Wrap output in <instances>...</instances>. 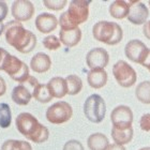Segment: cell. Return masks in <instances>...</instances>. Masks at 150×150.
Instances as JSON below:
<instances>
[{
	"instance_id": "1",
	"label": "cell",
	"mask_w": 150,
	"mask_h": 150,
	"mask_svg": "<svg viewBox=\"0 0 150 150\" xmlns=\"http://www.w3.org/2000/svg\"><path fill=\"white\" fill-rule=\"evenodd\" d=\"M6 41L22 54H28L35 50L37 37L17 21L9 22L4 27Z\"/></svg>"
},
{
	"instance_id": "2",
	"label": "cell",
	"mask_w": 150,
	"mask_h": 150,
	"mask_svg": "<svg viewBox=\"0 0 150 150\" xmlns=\"http://www.w3.org/2000/svg\"><path fill=\"white\" fill-rule=\"evenodd\" d=\"M15 125L21 134L35 144H42L50 137L48 129L29 112L19 114L15 119Z\"/></svg>"
},
{
	"instance_id": "3",
	"label": "cell",
	"mask_w": 150,
	"mask_h": 150,
	"mask_svg": "<svg viewBox=\"0 0 150 150\" xmlns=\"http://www.w3.org/2000/svg\"><path fill=\"white\" fill-rule=\"evenodd\" d=\"M91 1L73 0L70 2L69 10L60 15L59 24L61 29L76 28L89 17V6Z\"/></svg>"
},
{
	"instance_id": "4",
	"label": "cell",
	"mask_w": 150,
	"mask_h": 150,
	"mask_svg": "<svg viewBox=\"0 0 150 150\" xmlns=\"http://www.w3.org/2000/svg\"><path fill=\"white\" fill-rule=\"evenodd\" d=\"M92 35L99 42L107 45H116L120 43V41L122 40L123 31L121 27L116 23L101 21L94 24L92 28Z\"/></svg>"
},
{
	"instance_id": "5",
	"label": "cell",
	"mask_w": 150,
	"mask_h": 150,
	"mask_svg": "<svg viewBox=\"0 0 150 150\" xmlns=\"http://www.w3.org/2000/svg\"><path fill=\"white\" fill-rule=\"evenodd\" d=\"M84 114L90 122L100 123L103 121L106 114L105 101L99 94H91L85 101Z\"/></svg>"
},
{
	"instance_id": "6",
	"label": "cell",
	"mask_w": 150,
	"mask_h": 150,
	"mask_svg": "<svg viewBox=\"0 0 150 150\" xmlns=\"http://www.w3.org/2000/svg\"><path fill=\"white\" fill-rule=\"evenodd\" d=\"M2 71H4L13 81H18L21 84H24L30 77L28 66L25 62H23L22 60H19L17 57L12 55L8 56Z\"/></svg>"
},
{
	"instance_id": "7",
	"label": "cell",
	"mask_w": 150,
	"mask_h": 150,
	"mask_svg": "<svg viewBox=\"0 0 150 150\" xmlns=\"http://www.w3.org/2000/svg\"><path fill=\"white\" fill-rule=\"evenodd\" d=\"M73 108L68 102H57L50 105L46 110L47 121L53 125H62L72 118Z\"/></svg>"
},
{
	"instance_id": "8",
	"label": "cell",
	"mask_w": 150,
	"mask_h": 150,
	"mask_svg": "<svg viewBox=\"0 0 150 150\" xmlns=\"http://www.w3.org/2000/svg\"><path fill=\"white\" fill-rule=\"evenodd\" d=\"M112 74L121 87L130 88L136 81V72L128 62L119 60L112 67Z\"/></svg>"
},
{
	"instance_id": "9",
	"label": "cell",
	"mask_w": 150,
	"mask_h": 150,
	"mask_svg": "<svg viewBox=\"0 0 150 150\" xmlns=\"http://www.w3.org/2000/svg\"><path fill=\"white\" fill-rule=\"evenodd\" d=\"M110 120L112 123V128L125 130V129L133 128V112L129 106L119 105L114 108L110 114Z\"/></svg>"
},
{
	"instance_id": "10",
	"label": "cell",
	"mask_w": 150,
	"mask_h": 150,
	"mask_svg": "<svg viewBox=\"0 0 150 150\" xmlns=\"http://www.w3.org/2000/svg\"><path fill=\"white\" fill-rule=\"evenodd\" d=\"M148 50L149 48L146 46V44L139 40H131L125 47V54L128 59L139 64H142Z\"/></svg>"
},
{
	"instance_id": "11",
	"label": "cell",
	"mask_w": 150,
	"mask_h": 150,
	"mask_svg": "<svg viewBox=\"0 0 150 150\" xmlns=\"http://www.w3.org/2000/svg\"><path fill=\"white\" fill-rule=\"evenodd\" d=\"M110 61V55L106 50L102 47H97L88 52L86 56V62L87 66L91 70L104 69L108 64Z\"/></svg>"
},
{
	"instance_id": "12",
	"label": "cell",
	"mask_w": 150,
	"mask_h": 150,
	"mask_svg": "<svg viewBox=\"0 0 150 150\" xmlns=\"http://www.w3.org/2000/svg\"><path fill=\"white\" fill-rule=\"evenodd\" d=\"M130 6L128 19L129 22L134 25H142L146 24L149 17V11L147 6L141 1H128Z\"/></svg>"
},
{
	"instance_id": "13",
	"label": "cell",
	"mask_w": 150,
	"mask_h": 150,
	"mask_svg": "<svg viewBox=\"0 0 150 150\" xmlns=\"http://www.w3.org/2000/svg\"><path fill=\"white\" fill-rule=\"evenodd\" d=\"M35 6L27 0H16L12 4V15L17 22H27L33 16Z\"/></svg>"
},
{
	"instance_id": "14",
	"label": "cell",
	"mask_w": 150,
	"mask_h": 150,
	"mask_svg": "<svg viewBox=\"0 0 150 150\" xmlns=\"http://www.w3.org/2000/svg\"><path fill=\"white\" fill-rule=\"evenodd\" d=\"M58 26V19L50 13H42L35 18V27L42 33H50Z\"/></svg>"
},
{
	"instance_id": "15",
	"label": "cell",
	"mask_w": 150,
	"mask_h": 150,
	"mask_svg": "<svg viewBox=\"0 0 150 150\" xmlns=\"http://www.w3.org/2000/svg\"><path fill=\"white\" fill-rule=\"evenodd\" d=\"M60 42L69 47L76 46L81 40V30L78 27L71 29H60Z\"/></svg>"
},
{
	"instance_id": "16",
	"label": "cell",
	"mask_w": 150,
	"mask_h": 150,
	"mask_svg": "<svg viewBox=\"0 0 150 150\" xmlns=\"http://www.w3.org/2000/svg\"><path fill=\"white\" fill-rule=\"evenodd\" d=\"M52 60L50 56L44 53H38L31 58L30 68L37 73H45L50 69Z\"/></svg>"
},
{
	"instance_id": "17",
	"label": "cell",
	"mask_w": 150,
	"mask_h": 150,
	"mask_svg": "<svg viewBox=\"0 0 150 150\" xmlns=\"http://www.w3.org/2000/svg\"><path fill=\"white\" fill-rule=\"evenodd\" d=\"M107 77V73L104 69L90 70L87 75V81L91 88L101 89L106 85Z\"/></svg>"
},
{
	"instance_id": "18",
	"label": "cell",
	"mask_w": 150,
	"mask_h": 150,
	"mask_svg": "<svg viewBox=\"0 0 150 150\" xmlns=\"http://www.w3.org/2000/svg\"><path fill=\"white\" fill-rule=\"evenodd\" d=\"M11 97H12V100L14 103H16L17 105L25 106L31 100L32 93L30 92L29 88H27L24 85H18V86L13 88Z\"/></svg>"
},
{
	"instance_id": "19",
	"label": "cell",
	"mask_w": 150,
	"mask_h": 150,
	"mask_svg": "<svg viewBox=\"0 0 150 150\" xmlns=\"http://www.w3.org/2000/svg\"><path fill=\"white\" fill-rule=\"evenodd\" d=\"M47 86L50 88V93L53 98H63L68 94V87H67L66 78L62 77H53L48 83Z\"/></svg>"
},
{
	"instance_id": "20",
	"label": "cell",
	"mask_w": 150,
	"mask_h": 150,
	"mask_svg": "<svg viewBox=\"0 0 150 150\" xmlns=\"http://www.w3.org/2000/svg\"><path fill=\"white\" fill-rule=\"evenodd\" d=\"M87 145L90 150H107L110 141L103 133H93L88 137Z\"/></svg>"
},
{
	"instance_id": "21",
	"label": "cell",
	"mask_w": 150,
	"mask_h": 150,
	"mask_svg": "<svg viewBox=\"0 0 150 150\" xmlns=\"http://www.w3.org/2000/svg\"><path fill=\"white\" fill-rule=\"evenodd\" d=\"M129 11H130V6L128 1L117 0L110 6V14L116 19H123L125 17H128Z\"/></svg>"
},
{
	"instance_id": "22",
	"label": "cell",
	"mask_w": 150,
	"mask_h": 150,
	"mask_svg": "<svg viewBox=\"0 0 150 150\" xmlns=\"http://www.w3.org/2000/svg\"><path fill=\"white\" fill-rule=\"evenodd\" d=\"M112 137L116 144L125 146V144H129L133 138V128L119 130V129H112Z\"/></svg>"
},
{
	"instance_id": "23",
	"label": "cell",
	"mask_w": 150,
	"mask_h": 150,
	"mask_svg": "<svg viewBox=\"0 0 150 150\" xmlns=\"http://www.w3.org/2000/svg\"><path fill=\"white\" fill-rule=\"evenodd\" d=\"M32 97L35 98V100L39 101L40 103H48L52 101L53 96L50 93V90L47 84H39L33 88L32 91Z\"/></svg>"
},
{
	"instance_id": "24",
	"label": "cell",
	"mask_w": 150,
	"mask_h": 150,
	"mask_svg": "<svg viewBox=\"0 0 150 150\" xmlns=\"http://www.w3.org/2000/svg\"><path fill=\"white\" fill-rule=\"evenodd\" d=\"M135 96L143 104H150V81H142L136 87Z\"/></svg>"
},
{
	"instance_id": "25",
	"label": "cell",
	"mask_w": 150,
	"mask_h": 150,
	"mask_svg": "<svg viewBox=\"0 0 150 150\" xmlns=\"http://www.w3.org/2000/svg\"><path fill=\"white\" fill-rule=\"evenodd\" d=\"M66 81L68 87V94L70 96H76L83 89V81L77 75H69L66 78Z\"/></svg>"
},
{
	"instance_id": "26",
	"label": "cell",
	"mask_w": 150,
	"mask_h": 150,
	"mask_svg": "<svg viewBox=\"0 0 150 150\" xmlns=\"http://www.w3.org/2000/svg\"><path fill=\"white\" fill-rule=\"evenodd\" d=\"M1 150H32V147L26 141L8 139L2 144Z\"/></svg>"
},
{
	"instance_id": "27",
	"label": "cell",
	"mask_w": 150,
	"mask_h": 150,
	"mask_svg": "<svg viewBox=\"0 0 150 150\" xmlns=\"http://www.w3.org/2000/svg\"><path fill=\"white\" fill-rule=\"evenodd\" d=\"M12 112L9 104L0 103V128L6 129L11 125Z\"/></svg>"
},
{
	"instance_id": "28",
	"label": "cell",
	"mask_w": 150,
	"mask_h": 150,
	"mask_svg": "<svg viewBox=\"0 0 150 150\" xmlns=\"http://www.w3.org/2000/svg\"><path fill=\"white\" fill-rule=\"evenodd\" d=\"M43 45L48 50H56L61 46V42L56 35H48L43 39Z\"/></svg>"
},
{
	"instance_id": "29",
	"label": "cell",
	"mask_w": 150,
	"mask_h": 150,
	"mask_svg": "<svg viewBox=\"0 0 150 150\" xmlns=\"http://www.w3.org/2000/svg\"><path fill=\"white\" fill-rule=\"evenodd\" d=\"M67 2H68L67 0H59V1H56V0H44L43 4L44 6H46L47 9L54 10V11H60L67 6Z\"/></svg>"
},
{
	"instance_id": "30",
	"label": "cell",
	"mask_w": 150,
	"mask_h": 150,
	"mask_svg": "<svg viewBox=\"0 0 150 150\" xmlns=\"http://www.w3.org/2000/svg\"><path fill=\"white\" fill-rule=\"evenodd\" d=\"M63 150H85V149L81 142L76 141V139H71V141H68L64 144Z\"/></svg>"
},
{
	"instance_id": "31",
	"label": "cell",
	"mask_w": 150,
	"mask_h": 150,
	"mask_svg": "<svg viewBox=\"0 0 150 150\" xmlns=\"http://www.w3.org/2000/svg\"><path fill=\"white\" fill-rule=\"evenodd\" d=\"M139 128L145 132H150V114H144L139 119Z\"/></svg>"
},
{
	"instance_id": "32",
	"label": "cell",
	"mask_w": 150,
	"mask_h": 150,
	"mask_svg": "<svg viewBox=\"0 0 150 150\" xmlns=\"http://www.w3.org/2000/svg\"><path fill=\"white\" fill-rule=\"evenodd\" d=\"M8 4L4 1H0V22H2L8 15Z\"/></svg>"
},
{
	"instance_id": "33",
	"label": "cell",
	"mask_w": 150,
	"mask_h": 150,
	"mask_svg": "<svg viewBox=\"0 0 150 150\" xmlns=\"http://www.w3.org/2000/svg\"><path fill=\"white\" fill-rule=\"evenodd\" d=\"M9 55L10 54L6 50H3L2 47H0V70H2L3 66H4V62H6V60Z\"/></svg>"
},
{
	"instance_id": "34",
	"label": "cell",
	"mask_w": 150,
	"mask_h": 150,
	"mask_svg": "<svg viewBox=\"0 0 150 150\" xmlns=\"http://www.w3.org/2000/svg\"><path fill=\"white\" fill-rule=\"evenodd\" d=\"M6 84L4 79H3L1 76H0V97H2L3 94L6 93Z\"/></svg>"
},
{
	"instance_id": "35",
	"label": "cell",
	"mask_w": 150,
	"mask_h": 150,
	"mask_svg": "<svg viewBox=\"0 0 150 150\" xmlns=\"http://www.w3.org/2000/svg\"><path fill=\"white\" fill-rule=\"evenodd\" d=\"M143 32H144L145 37L150 40V21H148V22L144 25V28H143Z\"/></svg>"
},
{
	"instance_id": "36",
	"label": "cell",
	"mask_w": 150,
	"mask_h": 150,
	"mask_svg": "<svg viewBox=\"0 0 150 150\" xmlns=\"http://www.w3.org/2000/svg\"><path fill=\"white\" fill-rule=\"evenodd\" d=\"M107 150H125V146H122V145L114 143V144H110Z\"/></svg>"
},
{
	"instance_id": "37",
	"label": "cell",
	"mask_w": 150,
	"mask_h": 150,
	"mask_svg": "<svg viewBox=\"0 0 150 150\" xmlns=\"http://www.w3.org/2000/svg\"><path fill=\"white\" fill-rule=\"evenodd\" d=\"M4 27H6V25H3V23L0 22V35H2V32L4 31Z\"/></svg>"
},
{
	"instance_id": "38",
	"label": "cell",
	"mask_w": 150,
	"mask_h": 150,
	"mask_svg": "<svg viewBox=\"0 0 150 150\" xmlns=\"http://www.w3.org/2000/svg\"><path fill=\"white\" fill-rule=\"evenodd\" d=\"M139 150H150V147H145V148H142Z\"/></svg>"
},
{
	"instance_id": "39",
	"label": "cell",
	"mask_w": 150,
	"mask_h": 150,
	"mask_svg": "<svg viewBox=\"0 0 150 150\" xmlns=\"http://www.w3.org/2000/svg\"><path fill=\"white\" fill-rule=\"evenodd\" d=\"M148 71H149V72H150V68H149V69H148Z\"/></svg>"
},
{
	"instance_id": "40",
	"label": "cell",
	"mask_w": 150,
	"mask_h": 150,
	"mask_svg": "<svg viewBox=\"0 0 150 150\" xmlns=\"http://www.w3.org/2000/svg\"><path fill=\"white\" fill-rule=\"evenodd\" d=\"M149 6H150V1H149Z\"/></svg>"
}]
</instances>
